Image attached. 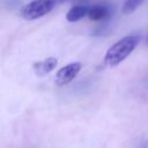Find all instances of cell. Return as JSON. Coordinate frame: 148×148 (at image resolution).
<instances>
[{
	"label": "cell",
	"mask_w": 148,
	"mask_h": 148,
	"mask_svg": "<svg viewBox=\"0 0 148 148\" xmlns=\"http://www.w3.org/2000/svg\"><path fill=\"white\" fill-rule=\"evenodd\" d=\"M140 42L139 35H127L119 40H117L113 45H111L105 56H104V62L109 67H114L123 62L138 46Z\"/></svg>",
	"instance_id": "6da1fadb"
},
{
	"label": "cell",
	"mask_w": 148,
	"mask_h": 148,
	"mask_svg": "<svg viewBox=\"0 0 148 148\" xmlns=\"http://www.w3.org/2000/svg\"><path fill=\"white\" fill-rule=\"evenodd\" d=\"M57 3L58 0H32L21 8L20 15L27 21H34L49 14Z\"/></svg>",
	"instance_id": "7a4b0ae2"
},
{
	"label": "cell",
	"mask_w": 148,
	"mask_h": 148,
	"mask_svg": "<svg viewBox=\"0 0 148 148\" xmlns=\"http://www.w3.org/2000/svg\"><path fill=\"white\" fill-rule=\"evenodd\" d=\"M81 68H82L81 62H71L61 67L56 74V84L59 87H64L68 84L77 76Z\"/></svg>",
	"instance_id": "3957f363"
},
{
	"label": "cell",
	"mask_w": 148,
	"mask_h": 148,
	"mask_svg": "<svg viewBox=\"0 0 148 148\" xmlns=\"http://www.w3.org/2000/svg\"><path fill=\"white\" fill-rule=\"evenodd\" d=\"M57 64H58L57 58L49 57V58H46V59L36 61V62L32 65V69H34V72H35L38 76H44V75L51 73V72L56 68Z\"/></svg>",
	"instance_id": "277c9868"
},
{
	"label": "cell",
	"mask_w": 148,
	"mask_h": 148,
	"mask_svg": "<svg viewBox=\"0 0 148 148\" xmlns=\"http://www.w3.org/2000/svg\"><path fill=\"white\" fill-rule=\"evenodd\" d=\"M111 16V10L110 7L106 5H95L90 7L88 17L92 21H105L110 18Z\"/></svg>",
	"instance_id": "5b68a950"
},
{
	"label": "cell",
	"mask_w": 148,
	"mask_h": 148,
	"mask_svg": "<svg viewBox=\"0 0 148 148\" xmlns=\"http://www.w3.org/2000/svg\"><path fill=\"white\" fill-rule=\"evenodd\" d=\"M90 7L87 5H75L71 7V9L66 14V20L68 22H76L83 18L84 16H88Z\"/></svg>",
	"instance_id": "8992f818"
},
{
	"label": "cell",
	"mask_w": 148,
	"mask_h": 148,
	"mask_svg": "<svg viewBox=\"0 0 148 148\" xmlns=\"http://www.w3.org/2000/svg\"><path fill=\"white\" fill-rule=\"evenodd\" d=\"M142 1L143 0H125L123 8H121V12L124 14H131L142 3Z\"/></svg>",
	"instance_id": "52a82bcc"
},
{
	"label": "cell",
	"mask_w": 148,
	"mask_h": 148,
	"mask_svg": "<svg viewBox=\"0 0 148 148\" xmlns=\"http://www.w3.org/2000/svg\"><path fill=\"white\" fill-rule=\"evenodd\" d=\"M139 148H148V139L141 141L140 145H139Z\"/></svg>",
	"instance_id": "ba28073f"
},
{
	"label": "cell",
	"mask_w": 148,
	"mask_h": 148,
	"mask_svg": "<svg viewBox=\"0 0 148 148\" xmlns=\"http://www.w3.org/2000/svg\"><path fill=\"white\" fill-rule=\"evenodd\" d=\"M59 1V3H61V2H68V1H72V0H58Z\"/></svg>",
	"instance_id": "9c48e42d"
},
{
	"label": "cell",
	"mask_w": 148,
	"mask_h": 148,
	"mask_svg": "<svg viewBox=\"0 0 148 148\" xmlns=\"http://www.w3.org/2000/svg\"><path fill=\"white\" fill-rule=\"evenodd\" d=\"M146 44L148 45V36H147V40H146Z\"/></svg>",
	"instance_id": "30bf717a"
}]
</instances>
